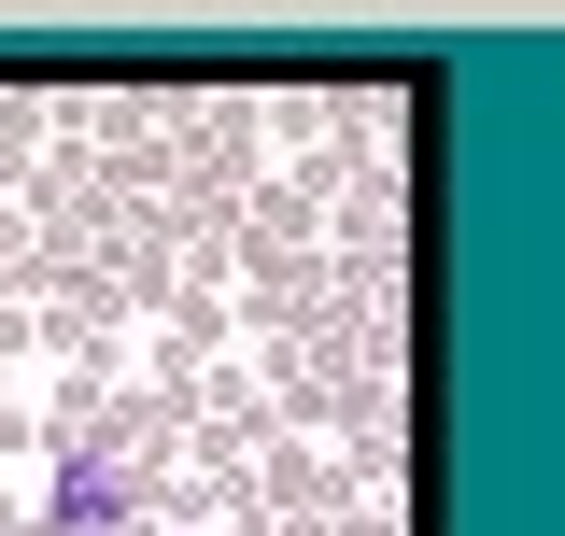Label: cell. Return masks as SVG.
I'll return each instance as SVG.
<instances>
[{
	"label": "cell",
	"instance_id": "1",
	"mask_svg": "<svg viewBox=\"0 0 565 536\" xmlns=\"http://www.w3.org/2000/svg\"><path fill=\"white\" fill-rule=\"evenodd\" d=\"M128 438H57L43 452V536H114L128 523Z\"/></svg>",
	"mask_w": 565,
	"mask_h": 536
}]
</instances>
